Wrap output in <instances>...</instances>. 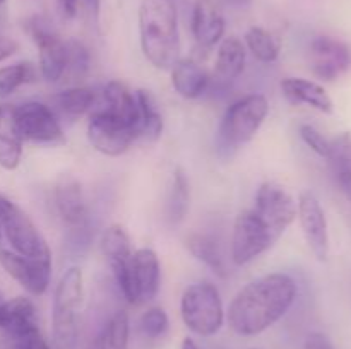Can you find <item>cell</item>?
Segmentation results:
<instances>
[{
  "label": "cell",
  "instance_id": "1",
  "mask_svg": "<svg viewBox=\"0 0 351 349\" xmlns=\"http://www.w3.org/2000/svg\"><path fill=\"white\" fill-rule=\"evenodd\" d=\"M297 218V202L276 181H266L256 194L254 207L240 212L232 236V260L245 266L263 255L283 236Z\"/></svg>",
  "mask_w": 351,
  "mask_h": 349
},
{
  "label": "cell",
  "instance_id": "2",
  "mask_svg": "<svg viewBox=\"0 0 351 349\" xmlns=\"http://www.w3.org/2000/svg\"><path fill=\"white\" fill-rule=\"evenodd\" d=\"M297 298V283L283 272L267 274L237 293L228 308V324L239 335H257L287 315Z\"/></svg>",
  "mask_w": 351,
  "mask_h": 349
},
{
  "label": "cell",
  "instance_id": "3",
  "mask_svg": "<svg viewBox=\"0 0 351 349\" xmlns=\"http://www.w3.org/2000/svg\"><path fill=\"white\" fill-rule=\"evenodd\" d=\"M139 40L143 53L161 70L180 60L178 10L173 0H143L139 7Z\"/></svg>",
  "mask_w": 351,
  "mask_h": 349
},
{
  "label": "cell",
  "instance_id": "4",
  "mask_svg": "<svg viewBox=\"0 0 351 349\" xmlns=\"http://www.w3.org/2000/svg\"><path fill=\"white\" fill-rule=\"evenodd\" d=\"M84 298V277L79 267H71L58 281L51 307L53 349H74L77 342V318Z\"/></svg>",
  "mask_w": 351,
  "mask_h": 349
},
{
  "label": "cell",
  "instance_id": "5",
  "mask_svg": "<svg viewBox=\"0 0 351 349\" xmlns=\"http://www.w3.org/2000/svg\"><path fill=\"white\" fill-rule=\"evenodd\" d=\"M269 113V103L263 94H247L226 109L218 130V147L232 154L242 144L254 139Z\"/></svg>",
  "mask_w": 351,
  "mask_h": 349
},
{
  "label": "cell",
  "instance_id": "6",
  "mask_svg": "<svg viewBox=\"0 0 351 349\" xmlns=\"http://www.w3.org/2000/svg\"><path fill=\"white\" fill-rule=\"evenodd\" d=\"M180 313L184 324L194 334L202 337L218 334L225 322V310L218 287L208 281L191 284L182 294Z\"/></svg>",
  "mask_w": 351,
  "mask_h": 349
},
{
  "label": "cell",
  "instance_id": "7",
  "mask_svg": "<svg viewBox=\"0 0 351 349\" xmlns=\"http://www.w3.org/2000/svg\"><path fill=\"white\" fill-rule=\"evenodd\" d=\"M0 231L10 250L29 259H51L50 248L29 216L0 194Z\"/></svg>",
  "mask_w": 351,
  "mask_h": 349
},
{
  "label": "cell",
  "instance_id": "8",
  "mask_svg": "<svg viewBox=\"0 0 351 349\" xmlns=\"http://www.w3.org/2000/svg\"><path fill=\"white\" fill-rule=\"evenodd\" d=\"M16 118L21 135L27 142L45 147H60L67 142L58 116L45 103L26 101L16 106Z\"/></svg>",
  "mask_w": 351,
  "mask_h": 349
},
{
  "label": "cell",
  "instance_id": "9",
  "mask_svg": "<svg viewBox=\"0 0 351 349\" xmlns=\"http://www.w3.org/2000/svg\"><path fill=\"white\" fill-rule=\"evenodd\" d=\"M26 31L40 51V74L45 81L57 82L67 70V41L58 36L50 23L41 16H33L26 23Z\"/></svg>",
  "mask_w": 351,
  "mask_h": 349
},
{
  "label": "cell",
  "instance_id": "10",
  "mask_svg": "<svg viewBox=\"0 0 351 349\" xmlns=\"http://www.w3.org/2000/svg\"><path fill=\"white\" fill-rule=\"evenodd\" d=\"M89 144L105 156H120L139 139L136 127L105 112H91L88 122Z\"/></svg>",
  "mask_w": 351,
  "mask_h": 349
},
{
  "label": "cell",
  "instance_id": "11",
  "mask_svg": "<svg viewBox=\"0 0 351 349\" xmlns=\"http://www.w3.org/2000/svg\"><path fill=\"white\" fill-rule=\"evenodd\" d=\"M101 245L103 255L108 260L112 267L115 283L119 284L120 291L125 296L129 303H134V291H132V245L125 229L120 224H112L101 233Z\"/></svg>",
  "mask_w": 351,
  "mask_h": 349
},
{
  "label": "cell",
  "instance_id": "12",
  "mask_svg": "<svg viewBox=\"0 0 351 349\" xmlns=\"http://www.w3.org/2000/svg\"><path fill=\"white\" fill-rule=\"evenodd\" d=\"M308 64L315 77L332 82L351 68V48L338 38L321 34L311 41Z\"/></svg>",
  "mask_w": 351,
  "mask_h": 349
},
{
  "label": "cell",
  "instance_id": "13",
  "mask_svg": "<svg viewBox=\"0 0 351 349\" xmlns=\"http://www.w3.org/2000/svg\"><path fill=\"white\" fill-rule=\"evenodd\" d=\"M0 266L33 296H41L48 289L51 259H29L9 248H0Z\"/></svg>",
  "mask_w": 351,
  "mask_h": 349
},
{
  "label": "cell",
  "instance_id": "14",
  "mask_svg": "<svg viewBox=\"0 0 351 349\" xmlns=\"http://www.w3.org/2000/svg\"><path fill=\"white\" fill-rule=\"evenodd\" d=\"M297 216L300 219L307 245L314 257L326 262L329 257V231L328 219L321 202L312 192H302L297 202Z\"/></svg>",
  "mask_w": 351,
  "mask_h": 349
},
{
  "label": "cell",
  "instance_id": "15",
  "mask_svg": "<svg viewBox=\"0 0 351 349\" xmlns=\"http://www.w3.org/2000/svg\"><path fill=\"white\" fill-rule=\"evenodd\" d=\"M53 204L58 218L71 229L81 231L89 224V209L82 194L81 183L74 177L58 178L53 188Z\"/></svg>",
  "mask_w": 351,
  "mask_h": 349
},
{
  "label": "cell",
  "instance_id": "16",
  "mask_svg": "<svg viewBox=\"0 0 351 349\" xmlns=\"http://www.w3.org/2000/svg\"><path fill=\"white\" fill-rule=\"evenodd\" d=\"M192 33L199 48L209 50L225 34V16L218 0H195L191 10Z\"/></svg>",
  "mask_w": 351,
  "mask_h": 349
},
{
  "label": "cell",
  "instance_id": "17",
  "mask_svg": "<svg viewBox=\"0 0 351 349\" xmlns=\"http://www.w3.org/2000/svg\"><path fill=\"white\" fill-rule=\"evenodd\" d=\"M161 267L156 252L139 248L132 255V291L134 303H147L160 291Z\"/></svg>",
  "mask_w": 351,
  "mask_h": 349
},
{
  "label": "cell",
  "instance_id": "18",
  "mask_svg": "<svg viewBox=\"0 0 351 349\" xmlns=\"http://www.w3.org/2000/svg\"><path fill=\"white\" fill-rule=\"evenodd\" d=\"M93 112H105L136 127L139 133V105L136 92H130L125 84L112 81L99 91L98 103Z\"/></svg>",
  "mask_w": 351,
  "mask_h": 349
},
{
  "label": "cell",
  "instance_id": "19",
  "mask_svg": "<svg viewBox=\"0 0 351 349\" xmlns=\"http://www.w3.org/2000/svg\"><path fill=\"white\" fill-rule=\"evenodd\" d=\"M24 139L16 118V105L0 103V168L12 171L19 166Z\"/></svg>",
  "mask_w": 351,
  "mask_h": 349
},
{
  "label": "cell",
  "instance_id": "20",
  "mask_svg": "<svg viewBox=\"0 0 351 349\" xmlns=\"http://www.w3.org/2000/svg\"><path fill=\"white\" fill-rule=\"evenodd\" d=\"M0 328L14 341L40 328L33 301L24 296L12 298L9 301L3 300L0 305Z\"/></svg>",
  "mask_w": 351,
  "mask_h": 349
},
{
  "label": "cell",
  "instance_id": "21",
  "mask_svg": "<svg viewBox=\"0 0 351 349\" xmlns=\"http://www.w3.org/2000/svg\"><path fill=\"white\" fill-rule=\"evenodd\" d=\"M285 98L293 105H307L321 113H332L335 103L321 84L304 77H287L281 81Z\"/></svg>",
  "mask_w": 351,
  "mask_h": 349
},
{
  "label": "cell",
  "instance_id": "22",
  "mask_svg": "<svg viewBox=\"0 0 351 349\" xmlns=\"http://www.w3.org/2000/svg\"><path fill=\"white\" fill-rule=\"evenodd\" d=\"M209 75L194 60H178L171 67V84L175 91L185 99H195L204 94L209 86Z\"/></svg>",
  "mask_w": 351,
  "mask_h": 349
},
{
  "label": "cell",
  "instance_id": "23",
  "mask_svg": "<svg viewBox=\"0 0 351 349\" xmlns=\"http://www.w3.org/2000/svg\"><path fill=\"white\" fill-rule=\"evenodd\" d=\"M247 50L242 40L237 36H228L221 41L218 48V57L215 64V79L219 82L235 81L245 68Z\"/></svg>",
  "mask_w": 351,
  "mask_h": 349
},
{
  "label": "cell",
  "instance_id": "24",
  "mask_svg": "<svg viewBox=\"0 0 351 349\" xmlns=\"http://www.w3.org/2000/svg\"><path fill=\"white\" fill-rule=\"evenodd\" d=\"M99 91L91 88H71L58 92L51 98L55 115L65 116L69 120H75L79 116L91 113L98 103Z\"/></svg>",
  "mask_w": 351,
  "mask_h": 349
},
{
  "label": "cell",
  "instance_id": "25",
  "mask_svg": "<svg viewBox=\"0 0 351 349\" xmlns=\"http://www.w3.org/2000/svg\"><path fill=\"white\" fill-rule=\"evenodd\" d=\"M185 246L195 260L208 266L216 276L226 277L228 269H226L225 257H223L221 246L213 236L206 235V233H191L185 238Z\"/></svg>",
  "mask_w": 351,
  "mask_h": 349
},
{
  "label": "cell",
  "instance_id": "26",
  "mask_svg": "<svg viewBox=\"0 0 351 349\" xmlns=\"http://www.w3.org/2000/svg\"><path fill=\"white\" fill-rule=\"evenodd\" d=\"M336 183L345 194L351 190V132H341L331 139V147L326 157Z\"/></svg>",
  "mask_w": 351,
  "mask_h": 349
},
{
  "label": "cell",
  "instance_id": "27",
  "mask_svg": "<svg viewBox=\"0 0 351 349\" xmlns=\"http://www.w3.org/2000/svg\"><path fill=\"white\" fill-rule=\"evenodd\" d=\"M191 207V185L182 168H175L171 174L170 190L167 198V218L171 224H180Z\"/></svg>",
  "mask_w": 351,
  "mask_h": 349
},
{
  "label": "cell",
  "instance_id": "28",
  "mask_svg": "<svg viewBox=\"0 0 351 349\" xmlns=\"http://www.w3.org/2000/svg\"><path fill=\"white\" fill-rule=\"evenodd\" d=\"M139 105V139L156 142L163 133V116H161L154 96L146 89L136 92Z\"/></svg>",
  "mask_w": 351,
  "mask_h": 349
},
{
  "label": "cell",
  "instance_id": "29",
  "mask_svg": "<svg viewBox=\"0 0 351 349\" xmlns=\"http://www.w3.org/2000/svg\"><path fill=\"white\" fill-rule=\"evenodd\" d=\"M89 349H129V315L123 310L115 311L98 332Z\"/></svg>",
  "mask_w": 351,
  "mask_h": 349
},
{
  "label": "cell",
  "instance_id": "30",
  "mask_svg": "<svg viewBox=\"0 0 351 349\" xmlns=\"http://www.w3.org/2000/svg\"><path fill=\"white\" fill-rule=\"evenodd\" d=\"M38 79V70L31 62H19L0 68V98L12 94L21 86L31 84Z\"/></svg>",
  "mask_w": 351,
  "mask_h": 349
},
{
  "label": "cell",
  "instance_id": "31",
  "mask_svg": "<svg viewBox=\"0 0 351 349\" xmlns=\"http://www.w3.org/2000/svg\"><path fill=\"white\" fill-rule=\"evenodd\" d=\"M245 44L252 51L254 57L264 64H271L280 55V43L269 31L263 27H250L245 34Z\"/></svg>",
  "mask_w": 351,
  "mask_h": 349
},
{
  "label": "cell",
  "instance_id": "32",
  "mask_svg": "<svg viewBox=\"0 0 351 349\" xmlns=\"http://www.w3.org/2000/svg\"><path fill=\"white\" fill-rule=\"evenodd\" d=\"M168 325H170V322H168L167 311L160 307L149 308L139 318L141 332L149 339H158L167 334Z\"/></svg>",
  "mask_w": 351,
  "mask_h": 349
},
{
  "label": "cell",
  "instance_id": "33",
  "mask_svg": "<svg viewBox=\"0 0 351 349\" xmlns=\"http://www.w3.org/2000/svg\"><path fill=\"white\" fill-rule=\"evenodd\" d=\"M89 70V51L81 41H67V70L65 74H72L74 77H82Z\"/></svg>",
  "mask_w": 351,
  "mask_h": 349
},
{
  "label": "cell",
  "instance_id": "34",
  "mask_svg": "<svg viewBox=\"0 0 351 349\" xmlns=\"http://www.w3.org/2000/svg\"><path fill=\"white\" fill-rule=\"evenodd\" d=\"M298 132H300L302 140H304L317 156L324 157V159L328 157L329 147H331V139H328L321 130H317L314 125H311V123H302Z\"/></svg>",
  "mask_w": 351,
  "mask_h": 349
},
{
  "label": "cell",
  "instance_id": "35",
  "mask_svg": "<svg viewBox=\"0 0 351 349\" xmlns=\"http://www.w3.org/2000/svg\"><path fill=\"white\" fill-rule=\"evenodd\" d=\"M16 349H51L45 337L41 335L40 328L29 332V334L23 335V337L16 339Z\"/></svg>",
  "mask_w": 351,
  "mask_h": 349
},
{
  "label": "cell",
  "instance_id": "36",
  "mask_svg": "<svg viewBox=\"0 0 351 349\" xmlns=\"http://www.w3.org/2000/svg\"><path fill=\"white\" fill-rule=\"evenodd\" d=\"M305 349H336L335 344L321 332H314L305 341Z\"/></svg>",
  "mask_w": 351,
  "mask_h": 349
},
{
  "label": "cell",
  "instance_id": "37",
  "mask_svg": "<svg viewBox=\"0 0 351 349\" xmlns=\"http://www.w3.org/2000/svg\"><path fill=\"white\" fill-rule=\"evenodd\" d=\"M17 48H19V44H17L16 41L10 40V38L0 36V62L12 57V55L17 51Z\"/></svg>",
  "mask_w": 351,
  "mask_h": 349
},
{
  "label": "cell",
  "instance_id": "38",
  "mask_svg": "<svg viewBox=\"0 0 351 349\" xmlns=\"http://www.w3.org/2000/svg\"><path fill=\"white\" fill-rule=\"evenodd\" d=\"M58 3V10H60L62 16L65 19H72L77 14V7H79V0H57Z\"/></svg>",
  "mask_w": 351,
  "mask_h": 349
},
{
  "label": "cell",
  "instance_id": "39",
  "mask_svg": "<svg viewBox=\"0 0 351 349\" xmlns=\"http://www.w3.org/2000/svg\"><path fill=\"white\" fill-rule=\"evenodd\" d=\"M218 2L233 7V9H247L252 3V0H218Z\"/></svg>",
  "mask_w": 351,
  "mask_h": 349
},
{
  "label": "cell",
  "instance_id": "40",
  "mask_svg": "<svg viewBox=\"0 0 351 349\" xmlns=\"http://www.w3.org/2000/svg\"><path fill=\"white\" fill-rule=\"evenodd\" d=\"M86 5H88L89 12L95 16V19H98L99 17V9H101V0H84Z\"/></svg>",
  "mask_w": 351,
  "mask_h": 349
},
{
  "label": "cell",
  "instance_id": "41",
  "mask_svg": "<svg viewBox=\"0 0 351 349\" xmlns=\"http://www.w3.org/2000/svg\"><path fill=\"white\" fill-rule=\"evenodd\" d=\"M182 349H201V348H199V344L192 337H185L184 341H182Z\"/></svg>",
  "mask_w": 351,
  "mask_h": 349
},
{
  "label": "cell",
  "instance_id": "42",
  "mask_svg": "<svg viewBox=\"0 0 351 349\" xmlns=\"http://www.w3.org/2000/svg\"><path fill=\"white\" fill-rule=\"evenodd\" d=\"M173 2L175 5H177L178 12H184V14L189 12V0H173Z\"/></svg>",
  "mask_w": 351,
  "mask_h": 349
},
{
  "label": "cell",
  "instance_id": "43",
  "mask_svg": "<svg viewBox=\"0 0 351 349\" xmlns=\"http://www.w3.org/2000/svg\"><path fill=\"white\" fill-rule=\"evenodd\" d=\"M345 195H346V197H348V198H350V202H351V190L348 192V194H345Z\"/></svg>",
  "mask_w": 351,
  "mask_h": 349
},
{
  "label": "cell",
  "instance_id": "44",
  "mask_svg": "<svg viewBox=\"0 0 351 349\" xmlns=\"http://www.w3.org/2000/svg\"><path fill=\"white\" fill-rule=\"evenodd\" d=\"M2 301H3V296H2V293H0V305H2Z\"/></svg>",
  "mask_w": 351,
  "mask_h": 349
},
{
  "label": "cell",
  "instance_id": "45",
  "mask_svg": "<svg viewBox=\"0 0 351 349\" xmlns=\"http://www.w3.org/2000/svg\"><path fill=\"white\" fill-rule=\"evenodd\" d=\"M0 243H2V231H0Z\"/></svg>",
  "mask_w": 351,
  "mask_h": 349
},
{
  "label": "cell",
  "instance_id": "46",
  "mask_svg": "<svg viewBox=\"0 0 351 349\" xmlns=\"http://www.w3.org/2000/svg\"><path fill=\"white\" fill-rule=\"evenodd\" d=\"M3 2H5V0H0V5H2V3H3Z\"/></svg>",
  "mask_w": 351,
  "mask_h": 349
}]
</instances>
